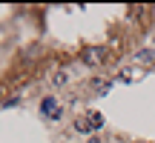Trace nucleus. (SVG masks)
Segmentation results:
<instances>
[{
	"instance_id": "nucleus-4",
	"label": "nucleus",
	"mask_w": 155,
	"mask_h": 143,
	"mask_svg": "<svg viewBox=\"0 0 155 143\" xmlns=\"http://www.w3.org/2000/svg\"><path fill=\"white\" fill-rule=\"evenodd\" d=\"M141 75H144L141 69H124L121 75H118V80H124V83H135V80H141Z\"/></svg>"
},
{
	"instance_id": "nucleus-2",
	"label": "nucleus",
	"mask_w": 155,
	"mask_h": 143,
	"mask_svg": "<svg viewBox=\"0 0 155 143\" xmlns=\"http://www.w3.org/2000/svg\"><path fill=\"white\" fill-rule=\"evenodd\" d=\"M83 60H86L89 66H101V63L106 60V52L101 49V46H92V49H86V52H83Z\"/></svg>"
},
{
	"instance_id": "nucleus-1",
	"label": "nucleus",
	"mask_w": 155,
	"mask_h": 143,
	"mask_svg": "<svg viewBox=\"0 0 155 143\" xmlns=\"http://www.w3.org/2000/svg\"><path fill=\"white\" fill-rule=\"evenodd\" d=\"M101 126H104V115H101V112H86V115H81L75 120L78 132H98Z\"/></svg>"
},
{
	"instance_id": "nucleus-5",
	"label": "nucleus",
	"mask_w": 155,
	"mask_h": 143,
	"mask_svg": "<svg viewBox=\"0 0 155 143\" xmlns=\"http://www.w3.org/2000/svg\"><path fill=\"white\" fill-rule=\"evenodd\" d=\"M52 83H55V86H63V83H66V72H55Z\"/></svg>"
},
{
	"instance_id": "nucleus-3",
	"label": "nucleus",
	"mask_w": 155,
	"mask_h": 143,
	"mask_svg": "<svg viewBox=\"0 0 155 143\" xmlns=\"http://www.w3.org/2000/svg\"><path fill=\"white\" fill-rule=\"evenodd\" d=\"M40 112H43L46 117H52V120H61V109H58V100L55 97H43V100H40Z\"/></svg>"
}]
</instances>
